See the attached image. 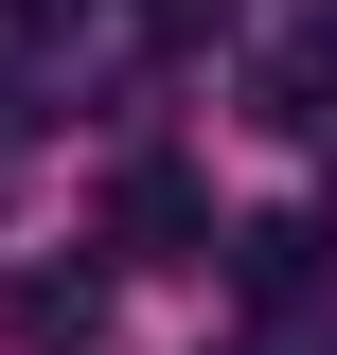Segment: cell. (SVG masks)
I'll return each mask as SVG.
<instances>
[{
    "instance_id": "cell-1",
    "label": "cell",
    "mask_w": 337,
    "mask_h": 355,
    "mask_svg": "<svg viewBox=\"0 0 337 355\" xmlns=\"http://www.w3.org/2000/svg\"><path fill=\"white\" fill-rule=\"evenodd\" d=\"M320 249H337L320 214H231V249H213V266H231L266 320H302V302H337V266H320Z\"/></svg>"
},
{
    "instance_id": "cell-2",
    "label": "cell",
    "mask_w": 337,
    "mask_h": 355,
    "mask_svg": "<svg viewBox=\"0 0 337 355\" xmlns=\"http://www.w3.org/2000/svg\"><path fill=\"white\" fill-rule=\"evenodd\" d=\"M107 231H125L142 266H196V249H231V231H213V196H196L178 160H125V178H107Z\"/></svg>"
},
{
    "instance_id": "cell-3",
    "label": "cell",
    "mask_w": 337,
    "mask_h": 355,
    "mask_svg": "<svg viewBox=\"0 0 337 355\" xmlns=\"http://www.w3.org/2000/svg\"><path fill=\"white\" fill-rule=\"evenodd\" d=\"M0 338L18 355H89L107 338V284H89V266H36V284H0Z\"/></svg>"
},
{
    "instance_id": "cell-4",
    "label": "cell",
    "mask_w": 337,
    "mask_h": 355,
    "mask_svg": "<svg viewBox=\"0 0 337 355\" xmlns=\"http://www.w3.org/2000/svg\"><path fill=\"white\" fill-rule=\"evenodd\" d=\"M142 36H213V18H231V0H125Z\"/></svg>"
}]
</instances>
